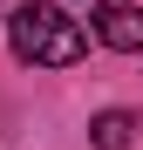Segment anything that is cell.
<instances>
[{
    "label": "cell",
    "instance_id": "obj_1",
    "mask_svg": "<svg viewBox=\"0 0 143 150\" xmlns=\"http://www.w3.org/2000/svg\"><path fill=\"white\" fill-rule=\"evenodd\" d=\"M7 41H14V55L27 62V68H75V62L89 55V34H82L61 7H48V0H27V7H14Z\"/></svg>",
    "mask_w": 143,
    "mask_h": 150
},
{
    "label": "cell",
    "instance_id": "obj_2",
    "mask_svg": "<svg viewBox=\"0 0 143 150\" xmlns=\"http://www.w3.org/2000/svg\"><path fill=\"white\" fill-rule=\"evenodd\" d=\"M89 28L102 48H116V55H143V7L136 0H102V7L89 14Z\"/></svg>",
    "mask_w": 143,
    "mask_h": 150
},
{
    "label": "cell",
    "instance_id": "obj_3",
    "mask_svg": "<svg viewBox=\"0 0 143 150\" xmlns=\"http://www.w3.org/2000/svg\"><path fill=\"white\" fill-rule=\"evenodd\" d=\"M89 143H95V150H130V143H136V116H130V109H102V116L89 123Z\"/></svg>",
    "mask_w": 143,
    "mask_h": 150
}]
</instances>
